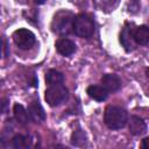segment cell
Here are the masks:
<instances>
[{
	"label": "cell",
	"mask_w": 149,
	"mask_h": 149,
	"mask_svg": "<svg viewBox=\"0 0 149 149\" xmlns=\"http://www.w3.org/2000/svg\"><path fill=\"white\" fill-rule=\"evenodd\" d=\"M105 123L111 129H120L128 122L127 112L119 106H107L104 114Z\"/></svg>",
	"instance_id": "cell-1"
},
{
	"label": "cell",
	"mask_w": 149,
	"mask_h": 149,
	"mask_svg": "<svg viewBox=\"0 0 149 149\" xmlns=\"http://www.w3.org/2000/svg\"><path fill=\"white\" fill-rule=\"evenodd\" d=\"M73 14L69 10H61L55 14L51 28L56 34L59 35H68L72 30V23H73Z\"/></svg>",
	"instance_id": "cell-2"
},
{
	"label": "cell",
	"mask_w": 149,
	"mask_h": 149,
	"mask_svg": "<svg viewBox=\"0 0 149 149\" xmlns=\"http://www.w3.org/2000/svg\"><path fill=\"white\" fill-rule=\"evenodd\" d=\"M72 30L79 37L90 38L94 34V22L88 15L79 14L73 19Z\"/></svg>",
	"instance_id": "cell-3"
},
{
	"label": "cell",
	"mask_w": 149,
	"mask_h": 149,
	"mask_svg": "<svg viewBox=\"0 0 149 149\" xmlns=\"http://www.w3.org/2000/svg\"><path fill=\"white\" fill-rule=\"evenodd\" d=\"M69 97V92L68 88L63 85V84H58V85H50L44 94V99L48 102L49 106L51 107H56L58 105H61L62 102H64Z\"/></svg>",
	"instance_id": "cell-4"
},
{
	"label": "cell",
	"mask_w": 149,
	"mask_h": 149,
	"mask_svg": "<svg viewBox=\"0 0 149 149\" xmlns=\"http://www.w3.org/2000/svg\"><path fill=\"white\" fill-rule=\"evenodd\" d=\"M13 40H14V43L22 50L30 49L36 42V37L34 33L24 28H20L15 30L13 34Z\"/></svg>",
	"instance_id": "cell-5"
},
{
	"label": "cell",
	"mask_w": 149,
	"mask_h": 149,
	"mask_svg": "<svg viewBox=\"0 0 149 149\" xmlns=\"http://www.w3.org/2000/svg\"><path fill=\"white\" fill-rule=\"evenodd\" d=\"M27 112H28L29 119L34 122H42L45 120V112L38 100H33L29 104Z\"/></svg>",
	"instance_id": "cell-6"
},
{
	"label": "cell",
	"mask_w": 149,
	"mask_h": 149,
	"mask_svg": "<svg viewBox=\"0 0 149 149\" xmlns=\"http://www.w3.org/2000/svg\"><path fill=\"white\" fill-rule=\"evenodd\" d=\"M133 26L132 24H126L125 28L122 29L121 34H120V42L123 45V48L127 51H130L134 49V38H133Z\"/></svg>",
	"instance_id": "cell-7"
},
{
	"label": "cell",
	"mask_w": 149,
	"mask_h": 149,
	"mask_svg": "<svg viewBox=\"0 0 149 149\" xmlns=\"http://www.w3.org/2000/svg\"><path fill=\"white\" fill-rule=\"evenodd\" d=\"M101 83H102V86H105L108 92H116L121 87V79L119 78V76L112 74V73H107L102 76Z\"/></svg>",
	"instance_id": "cell-8"
},
{
	"label": "cell",
	"mask_w": 149,
	"mask_h": 149,
	"mask_svg": "<svg viewBox=\"0 0 149 149\" xmlns=\"http://www.w3.org/2000/svg\"><path fill=\"white\" fill-rule=\"evenodd\" d=\"M129 132L133 135H142L147 132V125L142 118L137 115H132L129 119Z\"/></svg>",
	"instance_id": "cell-9"
},
{
	"label": "cell",
	"mask_w": 149,
	"mask_h": 149,
	"mask_svg": "<svg viewBox=\"0 0 149 149\" xmlns=\"http://www.w3.org/2000/svg\"><path fill=\"white\" fill-rule=\"evenodd\" d=\"M87 94L90 98H92L93 100H97V101H104L107 99L108 97V91L106 90L105 86L102 85H91L87 87L86 90Z\"/></svg>",
	"instance_id": "cell-10"
},
{
	"label": "cell",
	"mask_w": 149,
	"mask_h": 149,
	"mask_svg": "<svg viewBox=\"0 0 149 149\" xmlns=\"http://www.w3.org/2000/svg\"><path fill=\"white\" fill-rule=\"evenodd\" d=\"M133 38H134V42L136 44H140V45L148 44V42H149V28L144 24L134 28Z\"/></svg>",
	"instance_id": "cell-11"
},
{
	"label": "cell",
	"mask_w": 149,
	"mask_h": 149,
	"mask_svg": "<svg viewBox=\"0 0 149 149\" xmlns=\"http://www.w3.org/2000/svg\"><path fill=\"white\" fill-rule=\"evenodd\" d=\"M56 49L62 56H71L76 51V44L69 38H59L56 42Z\"/></svg>",
	"instance_id": "cell-12"
},
{
	"label": "cell",
	"mask_w": 149,
	"mask_h": 149,
	"mask_svg": "<svg viewBox=\"0 0 149 149\" xmlns=\"http://www.w3.org/2000/svg\"><path fill=\"white\" fill-rule=\"evenodd\" d=\"M13 112H14V118H15V120H16L19 123H21V125H26V123H28V121L30 120L27 109H26L21 104H15L14 107H13Z\"/></svg>",
	"instance_id": "cell-13"
},
{
	"label": "cell",
	"mask_w": 149,
	"mask_h": 149,
	"mask_svg": "<svg viewBox=\"0 0 149 149\" xmlns=\"http://www.w3.org/2000/svg\"><path fill=\"white\" fill-rule=\"evenodd\" d=\"M64 81V76L62 72L57 71V70H48L45 73V83L50 86V85H58V84H63Z\"/></svg>",
	"instance_id": "cell-14"
},
{
	"label": "cell",
	"mask_w": 149,
	"mask_h": 149,
	"mask_svg": "<svg viewBox=\"0 0 149 149\" xmlns=\"http://www.w3.org/2000/svg\"><path fill=\"white\" fill-rule=\"evenodd\" d=\"M12 146L17 149H24L29 148L31 146V140L29 136L23 135V134H16L12 139Z\"/></svg>",
	"instance_id": "cell-15"
},
{
	"label": "cell",
	"mask_w": 149,
	"mask_h": 149,
	"mask_svg": "<svg viewBox=\"0 0 149 149\" xmlns=\"http://www.w3.org/2000/svg\"><path fill=\"white\" fill-rule=\"evenodd\" d=\"M71 142H72L73 146H77V147L85 146V143H86V136H85V133H84L81 129H76V130L72 133Z\"/></svg>",
	"instance_id": "cell-16"
},
{
	"label": "cell",
	"mask_w": 149,
	"mask_h": 149,
	"mask_svg": "<svg viewBox=\"0 0 149 149\" xmlns=\"http://www.w3.org/2000/svg\"><path fill=\"white\" fill-rule=\"evenodd\" d=\"M7 106H8V100L6 98H2L0 99V115L3 114L7 109Z\"/></svg>",
	"instance_id": "cell-17"
},
{
	"label": "cell",
	"mask_w": 149,
	"mask_h": 149,
	"mask_svg": "<svg viewBox=\"0 0 149 149\" xmlns=\"http://www.w3.org/2000/svg\"><path fill=\"white\" fill-rule=\"evenodd\" d=\"M3 54H5V55H7V54H8V51H7V49H6V44H5L3 38H1V37H0V59L2 58Z\"/></svg>",
	"instance_id": "cell-18"
},
{
	"label": "cell",
	"mask_w": 149,
	"mask_h": 149,
	"mask_svg": "<svg viewBox=\"0 0 149 149\" xmlns=\"http://www.w3.org/2000/svg\"><path fill=\"white\" fill-rule=\"evenodd\" d=\"M147 140H148L147 137L142 140V148H143V149H146V148H147V144H146V143H147Z\"/></svg>",
	"instance_id": "cell-19"
},
{
	"label": "cell",
	"mask_w": 149,
	"mask_h": 149,
	"mask_svg": "<svg viewBox=\"0 0 149 149\" xmlns=\"http://www.w3.org/2000/svg\"><path fill=\"white\" fill-rule=\"evenodd\" d=\"M34 1H35L37 5H42V3H44L47 0H34Z\"/></svg>",
	"instance_id": "cell-20"
},
{
	"label": "cell",
	"mask_w": 149,
	"mask_h": 149,
	"mask_svg": "<svg viewBox=\"0 0 149 149\" xmlns=\"http://www.w3.org/2000/svg\"><path fill=\"white\" fill-rule=\"evenodd\" d=\"M105 2H107V3H112V2H115L116 0H104Z\"/></svg>",
	"instance_id": "cell-21"
}]
</instances>
